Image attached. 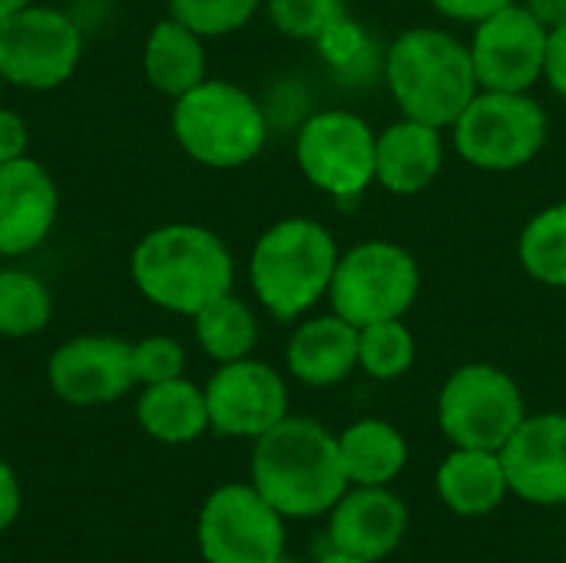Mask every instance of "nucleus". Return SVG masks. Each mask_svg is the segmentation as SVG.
Segmentation results:
<instances>
[{
    "label": "nucleus",
    "instance_id": "obj_30",
    "mask_svg": "<svg viewBox=\"0 0 566 563\" xmlns=\"http://www.w3.org/2000/svg\"><path fill=\"white\" fill-rule=\"evenodd\" d=\"M186 372V348L169 335H146L133 342V378L136 385H159L182 378Z\"/></svg>",
    "mask_w": 566,
    "mask_h": 563
},
{
    "label": "nucleus",
    "instance_id": "obj_8",
    "mask_svg": "<svg viewBox=\"0 0 566 563\" xmlns=\"http://www.w3.org/2000/svg\"><path fill=\"white\" fill-rule=\"evenodd\" d=\"M83 60L80 23L50 3H27L0 20V76L7 86L46 93L63 86Z\"/></svg>",
    "mask_w": 566,
    "mask_h": 563
},
{
    "label": "nucleus",
    "instance_id": "obj_1",
    "mask_svg": "<svg viewBox=\"0 0 566 563\" xmlns=\"http://www.w3.org/2000/svg\"><path fill=\"white\" fill-rule=\"evenodd\" d=\"M249 481L285 521L322 518L352 488L338 438L318 421L292 415L255 438Z\"/></svg>",
    "mask_w": 566,
    "mask_h": 563
},
{
    "label": "nucleus",
    "instance_id": "obj_18",
    "mask_svg": "<svg viewBox=\"0 0 566 563\" xmlns=\"http://www.w3.org/2000/svg\"><path fill=\"white\" fill-rule=\"evenodd\" d=\"M285 365L302 385L332 388L358 365V329L335 312L312 319L295 329L285 348Z\"/></svg>",
    "mask_w": 566,
    "mask_h": 563
},
{
    "label": "nucleus",
    "instance_id": "obj_7",
    "mask_svg": "<svg viewBox=\"0 0 566 563\" xmlns=\"http://www.w3.org/2000/svg\"><path fill=\"white\" fill-rule=\"evenodd\" d=\"M527 418L517 382L488 365H461L441 388L438 425L454 448L501 451Z\"/></svg>",
    "mask_w": 566,
    "mask_h": 563
},
{
    "label": "nucleus",
    "instance_id": "obj_39",
    "mask_svg": "<svg viewBox=\"0 0 566 563\" xmlns=\"http://www.w3.org/2000/svg\"><path fill=\"white\" fill-rule=\"evenodd\" d=\"M3 86H7V80L0 76V100H3Z\"/></svg>",
    "mask_w": 566,
    "mask_h": 563
},
{
    "label": "nucleus",
    "instance_id": "obj_3",
    "mask_svg": "<svg viewBox=\"0 0 566 563\" xmlns=\"http://www.w3.org/2000/svg\"><path fill=\"white\" fill-rule=\"evenodd\" d=\"M385 76L405 116L438 129L454 126L481 86L471 46L431 27L408 30L391 43Z\"/></svg>",
    "mask_w": 566,
    "mask_h": 563
},
{
    "label": "nucleus",
    "instance_id": "obj_15",
    "mask_svg": "<svg viewBox=\"0 0 566 563\" xmlns=\"http://www.w3.org/2000/svg\"><path fill=\"white\" fill-rule=\"evenodd\" d=\"M511 494L534 508H566V415H527L501 448Z\"/></svg>",
    "mask_w": 566,
    "mask_h": 563
},
{
    "label": "nucleus",
    "instance_id": "obj_11",
    "mask_svg": "<svg viewBox=\"0 0 566 563\" xmlns=\"http://www.w3.org/2000/svg\"><path fill=\"white\" fill-rule=\"evenodd\" d=\"M375 143L378 136L361 116L325 110L305 119L295 139V159L315 189L335 199H352L375 179Z\"/></svg>",
    "mask_w": 566,
    "mask_h": 563
},
{
    "label": "nucleus",
    "instance_id": "obj_36",
    "mask_svg": "<svg viewBox=\"0 0 566 563\" xmlns=\"http://www.w3.org/2000/svg\"><path fill=\"white\" fill-rule=\"evenodd\" d=\"M27 3H33V0H0V20L13 17V13H17V10H23Z\"/></svg>",
    "mask_w": 566,
    "mask_h": 563
},
{
    "label": "nucleus",
    "instance_id": "obj_34",
    "mask_svg": "<svg viewBox=\"0 0 566 563\" xmlns=\"http://www.w3.org/2000/svg\"><path fill=\"white\" fill-rule=\"evenodd\" d=\"M441 13L454 17V20H474L481 23L484 17H491L494 10L514 3V0H431Z\"/></svg>",
    "mask_w": 566,
    "mask_h": 563
},
{
    "label": "nucleus",
    "instance_id": "obj_25",
    "mask_svg": "<svg viewBox=\"0 0 566 563\" xmlns=\"http://www.w3.org/2000/svg\"><path fill=\"white\" fill-rule=\"evenodd\" d=\"M53 319L50 285L20 265L0 269V338H33Z\"/></svg>",
    "mask_w": 566,
    "mask_h": 563
},
{
    "label": "nucleus",
    "instance_id": "obj_29",
    "mask_svg": "<svg viewBox=\"0 0 566 563\" xmlns=\"http://www.w3.org/2000/svg\"><path fill=\"white\" fill-rule=\"evenodd\" d=\"M279 33L292 40H322L338 20H345L342 0H265Z\"/></svg>",
    "mask_w": 566,
    "mask_h": 563
},
{
    "label": "nucleus",
    "instance_id": "obj_14",
    "mask_svg": "<svg viewBox=\"0 0 566 563\" xmlns=\"http://www.w3.org/2000/svg\"><path fill=\"white\" fill-rule=\"evenodd\" d=\"M50 392L73 408L119 402L133 385V342L116 335H76L53 348L46 362Z\"/></svg>",
    "mask_w": 566,
    "mask_h": 563
},
{
    "label": "nucleus",
    "instance_id": "obj_37",
    "mask_svg": "<svg viewBox=\"0 0 566 563\" xmlns=\"http://www.w3.org/2000/svg\"><path fill=\"white\" fill-rule=\"evenodd\" d=\"M318 563H371V561H361V557H352V554H342V551H328L325 557H318Z\"/></svg>",
    "mask_w": 566,
    "mask_h": 563
},
{
    "label": "nucleus",
    "instance_id": "obj_16",
    "mask_svg": "<svg viewBox=\"0 0 566 563\" xmlns=\"http://www.w3.org/2000/svg\"><path fill=\"white\" fill-rule=\"evenodd\" d=\"M60 216V189L30 153L0 163V259L36 252Z\"/></svg>",
    "mask_w": 566,
    "mask_h": 563
},
{
    "label": "nucleus",
    "instance_id": "obj_19",
    "mask_svg": "<svg viewBox=\"0 0 566 563\" xmlns=\"http://www.w3.org/2000/svg\"><path fill=\"white\" fill-rule=\"evenodd\" d=\"M441 159V129L405 116L375 143V179L395 196H415L438 176Z\"/></svg>",
    "mask_w": 566,
    "mask_h": 563
},
{
    "label": "nucleus",
    "instance_id": "obj_33",
    "mask_svg": "<svg viewBox=\"0 0 566 563\" xmlns=\"http://www.w3.org/2000/svg\"><path fill=\"white\" fill-rule=\"evenodd\" d=\"M23 508V494H20V481L13 475V468L0 458V531H7L17 514Z\"/></svg>",
    "mask_w": 566,
    "mask_h": 563
},
{
    "label": "nucleus",
    "instance_id": "obj_21",
    "mask_svg": "<svg viewBox=\"0 0 566 563\" xmlns=\"http://www.w3.org/2000/svg\"><path fill=\"white\" fill-rule=\"evenodd\" d=\"M143 76L156 93L179 100L206 80V37L176 17L156 20L143 40Z\"/></svg>",
    "mask_w": 566,
    "mask_h": 563
},
{
    "label": "nucleus",
    "instance_id": "obj_32",
    "mask_svg": "<svg viewBox=\"0 0 566 563\" xmlns=\"http://www.w3.org/2000/svg\"><path fill=\"white\" fill-rule=\"evenodd\" d=\"M544 76L547 83L566 96V23L547 30V60H544Z\"/></svg>",
    "mask_w": 566,
    "mask_h": 563
},
{
    "label": "nucleus",
    "instance_id": "obj_27",
    "mask_svg": "<svg viewBox=\"0 0 566 563\" xmlns=\"http://www.w3.org/2000/svg\"><path fill=\"white\" fill-rule=\"evenodd\" d=\"M415 365V335L401 319L358 329V368L378 382H395Z\"/></svg>",
    "mask_w": 566,
    "mask_h": 563
},
{
    "label": "nucleus",
    "instance_id": "obj_2",
    "mask_svg": "<svg viewBox=\"0 0 566 563\" xmlns=\"http://www.w3.org/2000/svg\"><path fill=\"white\" fill-rule=\"evenodd\" d=\"M136 292L172 315H196L235 285L229 246L206 226L166 222L149 229L129 252Z\"/></svg>",
    "mask_w": 566,
    "mask_h": 563
},
{
    "label": "nucleus",
    "instance_id": "obj_20",
    "mask_svg": "<svg viewBox=\"0 0 566 563\" xmlns=\"http://www.w3.org/2000/svg\"><path fill=\"white\" fill-rule=\"evenodd\" d=\"M438 498L444 508L458 518H484L504 504L511 494L501 451H481V448H454L438 475H434Z\"/></svg>",
    "mask_w": 566,
    "mask_h": 563
},
{
    "label": "nucleus",
    "instance_id": "obj_35",
    "mask_svg": "<svg viewBox=\"0 0 566 563\" xmlns=\"http://www.w3.org/2000/svg\"><path fill=\"white\" fill-rule=\"evenodd\" d=\"M527 10H531L547 30L564 27L566 23V0H527Z\"/></svg>",
    "mask_w": 566,
    "mask_h": 563
},
{
    "label": "nucleus",
    "instance_id": "obj_12",
    "mask_svg": "<svg viewBox=\"0 0 566 563\" xmlns=\"http://www.w3.org/2000/svg\"><path fill=\"white\" fill-rule=\"evenodd\" d=\"M206 408L209 428L222 438H262L282 418H289V388L285 378L265 365L249 358L219 365L206 382Z\"/></svg>",
    "mask_w": 566,
    "mask_h": 563
},
{
    "label": "nucleus",
    "instance_id": "obj_4",
    "mask_svg": "<svg viewBox=\"0 0 566 563\" xmlns=\"http://www.w3.org/2000/svg\"><path fill=\"white\" fill-rule=\"evenodd\" d=\"M335 265L338 246L322 222L282 219L252 246L249 282L272 319L292 322L328 295Z\"/></svg>",
    "mask_w": 566,
    "mask_h": 563
},
{
    "label": "nucleus",
    "instance_id": "obj_13",
    "mask_svg": "<svg viewBox=\"0 0 566 563\" xmlns=\"http://www.w3.org/2000/svg\"><path fill=\"white\" fill-rule=\"evenodd\" d=\"M471 60L484 90L527 93L544 76L547 27L527 7L507 3L478 23Z\"/></svg>",
    "mask_w": 566,
    "mask_h": 563
},
{
    "label": "nucleus",
    "instance_id": "obj_40",
    "mask_svg": "<svg viewBox=\"0 0 566 563\" xmlns=\"http://www.w3.org/2000/svg\"><path fill=\"white\" fill-rule=\"evenodd\" d=\"M564 563H566V561H564Z\"/></svg>",
    "mask_w": 566,
    "mask_h": 563
},
{
    "label": "nucleus",
    "instance_id": "obj_10",
    "mask_svg": "<svg viewBox=\"0 0 566 563\" xmlns=\"http://www.w3.org/2000/svg\"><path fill=\"white\" fill-rule=\"evenodd\" d=\"M196 544L206 563H272L285 554V518L252 481H232L202 501Z\"/></svg>",
    "mask_w": 566,
    "mask_h": 563
},
{
    "label": "nucleus",
    "instance_id": "obj_24",
    "mask_svg": "<svg viewBox=\"0 0 566 563\" xmlns=\"http://www.w3.org/2000/svg\"><path fill=\"white\" fill-rule=\"evenodd\" d=\"M192 332L199 348L219 365L249 358L259 342V322L235 292H226L206 309H199L192 315Z\"/></svg>",
    "mask_w": 566,
    "mask_h": 563
},
{
    "label": "nucleus",
    "instance_id": "obj_26",
    "mask_svg": "<svg viewBox=\"0 0 566 563\" xmlns=\"http://www.w3.org/2000/svg\"><path fill=\"white\" fill-rule=\"evenodd\" d=\"M521 262L537 282L566 289V202L527 222L521 236Z\"/></svg>",
    "mask_w": 566,
    "mask_h": 563
},
{
    "label": "nucleus",
    "instance_id": "obj_22",
    "mask_svg": "<svg viewBox=\"0 0 566 563\" xmlns=\"http://www.w3.org/2000/svg\"><path fill=\"white\" fill-rule=\"evenodd\" d=\"M136 421L159 445H189L209 431L206 392L189 378L146 385L136 398Z\"/></svg>",
    "mask_w": 566,
    "mask_h": 563
},
{
    "label": "nucleus",
    "instance_id": "obj_6",
    "mask_svg": "<svg viewBox=\"0 0 566 563\" xmlns=\"http://www.w3.org/2000/svg\"><path fill=\"white\" fill-rule=\"evenodd\" d=\"M418 262L408 249L395 242H361L352 252L338 256L328 299L335 315L355 329L401 319L418 299Z\"/></svg>",
    "mask_w": 566,
    "mask_h": 563
},
{
    "label": "nucleus",
    "instance_id": "obj_17",
    "mask_svg": "<svg viewBox=\"0 0 566 563\" xmlns=\"http://www.w3.org/2000/svg\"><path fill=\"white\" fill-rule=\"evenodd\" d=\"M408 524V504L391 488H348L328 511V544L332 551L381 563L405 544Z\"/></svg>",
    "mask_w": 566,
    "mask_h": 563
},
{
    "label": "nucleus",
    "instance_id": "obj_9",
    "mask_svg": "<svg viewBox=\"0 0 566 563\" xmlns=\"http://www.w3.org/2000/svg\"><path fill=\"white\" fill-rule=\"evenodd\" d=\"M547 139V116L527 93L484 90L454 119L458 153L488 173L527 166Z\"/></svg>",
    "mask_w": 566,
    "mask_h": 563
},
{
    "label": "nucleus",
    "instance_id": "obj_38",
    "mask_svg": "<svg viewBox=\"0 0 566 563\" xmlns=\"http://www.w3.org/2000/svg\"><path fill=\"white\" fill-rule=\"evenodd\" d=\"M272 563H298V561H295V557H289V554H282V557H275Z\"/></svg>",
    "mask_w": 566,
    "mask_h": 563
},
{
    "label": "nucleus",
    "instance_id": "obj_31",
    "mask_svg": "<svg viewBox=\"0 0 566 563\" xmlns=\"http://www.w3.org/2000/svg\"><path fill=\"white\" fill-rule=\"evenodd\" d=\"M30 146V126L17 110H7L0 103V163H10L17 156H27Z\"/></svg>",
    "mask_w": 566,
    "mask_h": 563
},
{
    "label": "nucleus",
    "instance_id": "obj_5",
    "mask_svg": "<svg viewBox=\"0 0 566 563\" xmlns=\"http://www.w3.org/2000/svg\"><path fill=\"white\" fill-rule=\"evenodd\" d=\"M169 126L179 149L209 169H239L252 163L269 139V119L255 96L229 80L209 76L172 100Z\"/></svg>",
    "mask_w": 566,
    "mask_h": 563
},
{
    "label": "nucleus",
    "instance_id": "obj_28",
    "mask_svg": "<svg viewBox=\"0 0 566 563\" xmlns=\"http://www.w3.org/2000/svg\"><path fill=\"white\" fill-rule=\"evenodd\" d=\"M259 7L262 0H169V17H176L199 37L216 40L242 30Z\"/></svg>",
    "mask_w": 566,
    "mask_h": 563
},
{
    "label": "nucleus",
    "instance_id": "obj_23",
    "mask_svg": "<svg viewBox=\"0 0 566 563\" xmlns=\"http://www.w3.org/2000/svg\"><path fill=\"white\" fill-rule=\"evenodd\" d=\"M338 455L352 488H388L408 468L405 435L381 418L348 425L338 435Z\"/></svg>",
    "mask_w": 566,
    "mask_h": 563
}]
</instances>
